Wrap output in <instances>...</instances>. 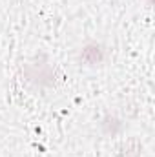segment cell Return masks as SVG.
Masks as SVG:
<instances>
[{
    "label": "cell",
    "mask_w": 155,
    "mask_h": 157,
    "mask_svg": "<svg viewBox=\"0 0 155 157\" xmlns=\"http://www.w3.org/2000/svg\"><path fill=\"white\" fill-rule=\"evenodd\" d=\"M88 55H89V59H86V62L88 64H97V62L102 60V48L97 46V44H89L82 49V57H88Z\"/></svg>",
    "instance_id": "cell-1"
}]
</instances>
